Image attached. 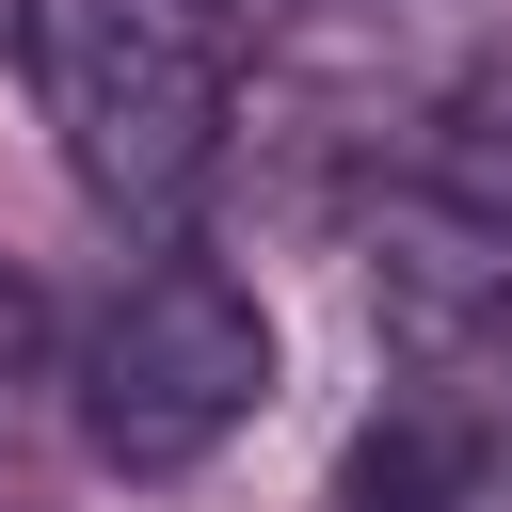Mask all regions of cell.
Here are the masks:
<instances>
[{
  "instance_id": "cell-2",
  "label": "cell",
  "mask_w": 512,
  "mask_h": 512,
  "mask_svg": "<svg viewBox=\"0 0 512 512\" xmlns=\"http://www.w3.org/2000/svg\"><path fill=\"white\" fill-rule=\"evenodd\" d=\"M32 96L64 176L112 224H176L224 160V32L208 0H32Z\"/></svg>"
},
{
  "instance_id": "cell-1",
  "label": "cell",
  "mask_w": 512,
  "mask_h": 512,
  "mask_svg": "<svg viewBox=\"0 0 512 512\" xmlns=\"http://www.w3.org/2000/svg\"><path fill=\"white\" fill-rule=\"evenodd\" d=\"M368 320L416 384L512 336V48H480L368 192Z\"/></svg>"
},
{
  "instance_id": "cell-5",
  "label": "cell",
  "mask_w": 512,
  "mask_h": 512,
  "mask_svg": "<svg viewBox=\"0 0 512 512\" xmlns=\"http://www.w3.org/2000/svg\"><path fill=\"white\" fill-rule=\"evenodd\" d=\"M32 368H48V304L0 272V432H16V400H32Z\"/></svg>"
},
{
  "instance_id": "cell-3",
  "label": "cell",
  "mask_w": 512,
  "mask_h": 512,
  "mask_svg": "<svg viewBox=\"0 0 512 512\" xmlns=\"http://www.w3.org/2000/svg\"><path fill=\"white\" fill-rule=\"evenodd\" d=\"M64 400H80V448H96L112 480H176V464H208V448L272 400V320H256V288H224L208 256H160V272H128V288L80 320Z\"/></svg>"
},
{
  "instance_id": "cell-4",
  "label": "cell",
  "mask_w": 512,
  "mask_h": 512,
  "mask_svg": "<svg viewBox=\"0 0 512 512\" xmlns=\"http://www.w3.org/2000/svg\"><path fill=\"white\" fill-rule=\"evenodd\" d=\"M336 512H496V432H480L448 384H416V400H384V416L352 432Z\"/></svg>"
}]
</instances>
